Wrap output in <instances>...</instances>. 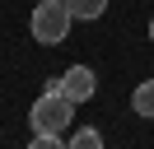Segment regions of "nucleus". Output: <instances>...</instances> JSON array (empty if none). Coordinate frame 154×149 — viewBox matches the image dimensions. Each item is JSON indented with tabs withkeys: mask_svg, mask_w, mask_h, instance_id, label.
Instances as JSON below:
<instances>
[{
	"mask_svg": "<svg viewBox=\"0 0 154 149\" xmlns=\"http://www.w3.org/2000/svg\"><path fill=\"white\" fill-rule=\"evenodd\" d=\"M56 89L66 93L70 102H89V98L98 93V74L89 70V65H70V70H66V74L56 79Z\"/></svg>",
	"mask_w": 154,
	"mask_h": 149,
	"instance_id": "7ed1b4c3",
	"label": "nucleus"
},
{
	"mask_svg": "<svg viewBox=\"0 0 154 149\" xmlns=\"http://www.w3.org/2000/svg\"><path fill=\"white\" fill-rule=\"evenodd\" d=\"M131 107H135V117L154 121V79H140V84H135V93H131Z\"/></svg>",
	"mask_w": 154,
	"mask_h": 149,
	"instance_id": "20e7f679",
	"label": "nucleus"
},
{
	"mask_svg": "<svg viewBox=\"0 0 154 149\" xmlns=\"http://www.w3.org/2000/svg\"><path fill=\"white\" fill-rule=\"evenodd\" d=\"M75 107H79V102H70L66 93L56 89V84H47V93L33 102L28 121H33V130H47V135H66V126H70V117H75Z\"/></svg>",
	"mask_w": 154,
	"mask_h": 149,
	"instance_id": "f03ea898",
	"label": "nucleus"
},
{
	"mask_svg": "<svg viewBox=\"0 0 154 149\" xmlns=\"http://www.w3.org/2000/svg\"><path fill=\"white\" fill-rule=\"evenodd\" d=\"M70 23H75V14H70L66 0H38L33 5V19H28V33L42 47H61L70 37Z\"/></svg>",
	"mask_w": 154,
	"mask_h": 149,
	"instance_id": "f257e3e1",
	"label": "nucleus"
},
{
	"mask_svg": "<svg viewBox=\"0 0 154 149\" xmlns=\"http://www.w3.org/2000/svg\"><path fill=\"white\" fill-rule=\"evenodd\" d=\"M66 5H70V14L84 19V23H94V19L107 14V0H66Z\"/></svg>",
	"mask_w": 154,
	"mask_h": 149,
	"instance_id": "39448f33",
	"label": "nucleus"
},
{
	"mask_svg": "<svg viewBox=\"0 0 154 149\" xmlns=\"http://www.w3.org/2000/svg\"><path fill=\"white\" fill-rule=\"evenodd\" d=\"M70 144H75V149H98V144H103V135H98L94 126H84V130H75V135H70Z\"/></svg>",
	"mask_w": 154,
	"mask_h": 149,
	"instance_id": "423d86ee",
	"label": "nucleus"
},
{
	"mask_svg": "<svg viewBox=\"0 0 154 149\" xmlns=\"http://www.w3.org/2000/svg\"><path fill=\"white\" fill-rule=\"evenodd\" d=\"M149 42H154V19H149Z\"/></svg>",
	"mask_w": 154,
	"mask_h": 149,
	"instance_id": "0eeeda50",
	"label": "nucleus"
}]
</instances>
